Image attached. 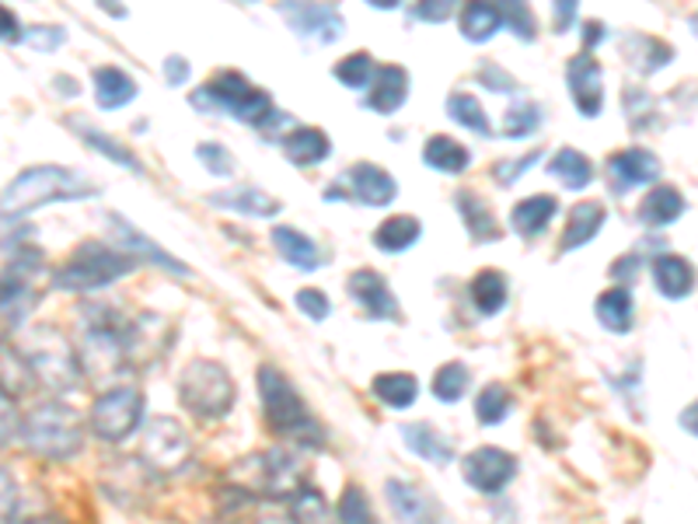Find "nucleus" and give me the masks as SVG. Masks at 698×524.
<instances>
[{
	"instance_id": "nucleus-4",
	"label": "nucleus",
	"mask_w": 698,
	"mask_h": 524,
	"mask_svg": "<svg viewBox=\"0 0 698 524\" xmlns=\"http://www.w3.org/2000/svg\"><path fill=\"white\" fill-rule=\"evenodd\" d=\"M22 437L32 455L67 461L85 448V423L64 402H43L22 419Z\"/></svg>"
},
{
	"instance_id": "nucleus-41",
	"label": "nucleus",
	"mask_w": 698,
	"mask_h": 524,
	"mask_svg": "<svg viewBox=\"0 0 698 524\" xmlns=\"http://www.w3.org/2000/svg\"><path fill=\"white\" fill-rule=\"evenodd\" d=\"M510 406H513V395L506 385H486L482 395L476 399V416L482 427H497V423L506 419Z\"/></svg>"
},
{
	"instance_id": "nucleus-64",
	"label": "nucleus",
	"mask_w": 698,
	"mask_h": 524,
	"mask_svg": "<svg viewBox=\"0 0 698 524\" xmlns=\"http://www.w3.org/2000/svg\"><path fill=\"white\" fill-rule=\"evenodd\" d=\"M255 524H291V521H280V517H265V521H255Z\"/></svg>"
},
{
	"instance_id": "nucleus-28",
	"label": "nucleus",
	"mask_w": 698,
	"mask_h": 524,
	"mask_svg": "<svg viewBox=\"0 0 698 524\" xmlns=\"http://www.w3.org/2000/svg\"><path fill=\"white\" fill-rule=\"evenodd\" d=\"M681 214H685V196L674 186H656L640 204V220L646 228H667Z\"/></svg>"
},
{
	"instance_id": "nucleus-5",
	"label": "nucleus",
	"mask_w": 698,
	"mask_h": 524,
	"mask_svg": "<svg viewBox=\"0 0 698 524\" xmlns=\"http://www.w3.org/2000/svg\"><path fill=\"white\" fill-rule=\"evenodd\" d=\"M85 315V342H80V371H91L98 378H109L122 368V360L130 357V326L127 318H119L112 308H80Z\"/></svg>"
},
{
	"instance_id": "nucleus-61",
	"label": "nucleus",
	"mask_w": 698,
	"mask_h": 524,
	"mask_svg": "<svg viewBox=\"0 0 698 524\" xmlns=\"http://www.w3.org/2000/svg\"><path fill=\"white\" fill-rule=\"evenodd\" d=\"M604 35H608V29H604L601 22H587V25H584V46H587L584 53H590L598 43H604Z\"/></svg>"
},
{
	"instance_id": "nucleus-55",
	"label": "nucleus",
	"mask_w": 698,
	"mask_h": 524,
	"mask_svg": "<svg viewBox=\"0 0 698 524\" xmlns=\"http://www.w3.org/2000/svg\"><path fill=\"white\" fill-rule=\"evenodd\" d=\"M14 503H18V487L8 469H0V524H8L14 517Z\"/></svg>"
},
{
	"instance_id": "nucleus-34",
	"label": "nucleus",
	"mask_w": 698,
	"mask_h": 524,
	"mask_svg": "<svg viewBox=\"0 0 698 524\" xmlns=\"http://www.w3.org/2000/svg\"><path fill=\"white\" fill-rule=\"evenodd\" d=\"M548 175H556L566 189L580 193V189H587L593 183V165H590L587 154L572 151V148H563V151H556V157L548 161Z\"/></svg>"
},
{
	"instance_id": "nucleus-37",
	"label": "nucleus",
	"mask_w": 698,
	"mask_h": 524,
	"mask_svg": "<svg viewBox=\"0 0 698 524\" xmlns=\"http://www.w3.org/2000/svg\"><path fill=\"white\" fill-rule=\"evenodd\" d=\"M374 395L384 402V406H392V410H408L416 402L419 395V381L413 374H378L374 378Z\"/></svg>"
},
{
	"instance_id": "nucleus-35",
	"label": "nucleus",
	"mask_w": 698,
	"mask_h": 524,
	"mask_svg": "<svg viewBox=\"0 0 698 524\" xmlns=\"http://www.w3.org/2000/svg\"><path fill=\"white\" fill-rule=\"evenodd\" d=\"M455 207L465 220L468 234L476 241H497L500 238V228H497V217L489 214V207L482 204V199L476 193H458L455 196Z\"/></svg>"
},
{
	"instance_id": "nucleus-48",
	"label": "nucleus",
	"mask_w": 698,
	"mask_h": 524,
	"mask_svg": "<svg viewBox=\"0 0 698 524\" xmlns=\"http://www.w3.org/2000/svg\"><path fill=\"white\" fill-rule=\"evenodd\" d=\"M500 8V18H503V25L513 29V35H521V39H535V14H531L527 4H497Z\"/></svg>"
},
{
	"instance_id": "nucleus-31",
	"label": "nucleus",
	"mask_w": 698,
	"mask_h": 524,
	"mask_svg": "<svg viewBox=\"0 0 698 524\" xmlns=\"http://www.w3.org/2000/svg\"><path fill=\"white\" fill-rule=\"evenodd\" d=\"M402 440L408 445V451H416L423 461H434V466H447L455 451H450L447 440L429 427V423H405L402 427Z\"/></svg>"
},
{
	"instance_id": "nucleus-20",
	"label": "nucleus",
	"mask_w": 698,
	"mask_h": 524,
	"mask_svg": "<svg viewBox=\"0 0 698 524\" xmlns=\"http://www.w3.org/2000/svg\"><path fill=\"white\" fill-rule=\"evenodd\" d=\"M210 207H220V210H235V214H244V217H276L283 210L280 199H273L270 193H262L255 186H235V189H220V193H210L207 196Z\"/></svg>"
},
{
	"instance_id": "nucleus-19",
	"label": "nucleus",
	"mask_w": 698,
	"mask_h": 524,
	"mask_svg": "<svg viewBox=\"0 0 698 524\" xmlns=\"http://www.w3.org/2000/svg\"><path fill=\"white\" fill-rule=\"evenodd\" d=\"M408 98V74L395 64L378 67L371 77V95H367V109L378 116H395Z\"/></svg>"
},
{
	"instance_id": "nucleus-12",
	"label": "nucleus",
	"mask_w": 698,
	"mask_h": 524,
	"mask_svg": "<svg viewBox=\"0 0 698 524\" xmlns=\"http://www.w3.org/2000/svg\"><path fill=\"white\" fill-rule=\"evenodd\" d=\"M328 199H360L363 207H388L399 196V183L388 175L381 165H371V161H360V165L346 168V175L339 183H332L325 189Z\"/></svg>"
},
{
	"instance_id": "nucleus-15",
	"label": "nucleus",
	"mask_w": 698,
	"mask_h": 524,
	"mask_svg": "<svg viewBox=\"0 0 698 524\" xmlns=\"http://www.w3.org/2000/svg\"><path fill=\"white\" fill-rule=\"evenodd\" d=\"M346 291L371 318H384V321L399 318V301H395L392 287H388V280L378 270H357L353 276L346 280Z\"/></svg>"
},
{
	"instance_id": "nucleus-6",
	"label": "nucleus",
	"mask_w": 698,
	"mask_h": 524,
	"mask_svg": "<svg viewBox=\"0 0 698 524\" xmlns=\"http://www.w3.org/2000/svg\"><path fill=\"white\" fill-rule=\"evenodd\" d=\"M193 106L210 109V112H228L249 127H265L273 116V98L238 70H223L214 80H207V85L193 95Z\"/></svg>"
},
{
	"instance_id": "nucleus-43",
	"label": "nucleus",
	"mask_w": 698,
	"mask_h": 524,
	"mask_svg": "<svg viewBox=\"0 0 698 524\" xmlns=\"http://www.w3.org/2000/svg\"><path fill=\"white\" fill-rule=\"evenodd\" d=\"M339 524H378L374 511H371V500L360 487H346L339 496V507H336Z\"/></svg>"
},
{
	"instance_id": "nucleus-45",
	"label": "nucleus",
	"mask_w": 698,
	"mask_h": 524,
	"mask_svg": "<svg viewBox=\"0 0 698 524\" xmlns=\"http://www.w3.org/2000/svg\"><path fill=\"white\" fill-rule=\"evenodd\" d=\"M468 385H471V374L465 364H444L434 378V395L450 406V402H458L468 392Z\"/></svg>"
},
{
	"instance_id": "nucleus-58",
	"label": "nucleus",
	"mask_w": 698,
	"mask_h": 524,
	"mask_svg": "<svg viewBox=\"0 0 698 524\" xmlns=\"http://www.w3.org/2000/svg\"><path fill=\"white\" fill-rule=\"evenodd\" d=\"M479 77H482V80H492V91H517V88H521L517 80H513L510 74H503L500 67H492V64H489V67H482V70H479Z\"/></svg>"
},
{
	"instance_id": "nucleus-25",
	"label": "nucleus",
	"mask_w": 698,
	"mask_h": 524,
	"mask_svg": "<svg viewBox=\"0 0 698 524\" xmlns=\"http://www.w3.org/2000/svg\"><path fill=\"white\" fill-rule=\"evenodd\" d=\"M653 284L664 297L681 301L695 287V273L681 255H656L653 259Z\"/></svg>"
},
{
	"instance_id": "nucleus-16",
	"label": "nucleus",
	"mask_w": 698,
	"mask_h": 524,
	"mask_svg": "<svg viewBox=\"0 0 698 524\" xmlns=\"http://www.w3.org/2000/svg\"><path fill=\"white\" fill-rule=\"evenodd\" d=\"M384 493H388V503H392V511L399 514V521H405V524H440V503L426 490L413 487V482L388 479Z\"/></svg>"
},
{
	"instance_id": "nucleus-27",
	"label": "nucleus",
	"mask_w": 698,
	"mask_h": 524,
	"mask_svg": "<svg viewBox=\"0 0 698 524\" xmlns=\"http://www.w3.org/2000/svg\"><path fill=\"white\" fill-rule=\"evenodd\" d=\"M112 225H116V234L122 238V245H127V255H137V252H148V259L151 262H157V266H164V270H172V273H178V276H189V270L182 266V262H175L168 252H164L161 245H154V241L143 234V231H137L127 217H119V214H112L109 217Z\"/></svg>"
},
{
	"instance_id": "nucleus-8",
	"label": "nucleus",
	"mask_w": 698,
	"mask_h": 524,
	"mask_svg": "<svg viewBox=\"0 0 698 524\" xmlns=\"http://www.w3.org/2000/svg\"><path fill=\"white\" fill-rule=\"evenodd\" d=\"M238 389L217 360H193L178 378V402L196 419H223L231 413Z\"/></svg>"
},
{
	"instance_id": "nucleus-49",
	"label": "nucleus",
	"mask_w": 698,
	"mask_h": 524,
	"mask_svg": "<svg viewBox=\"0 0 698 524\" xmlns=\"http://www.w3.org/2000/svg\"><path fill=\"white\" fill-rule=\"evenodd\" d=\"M29 284L22 280V273H4L0 276V312L18 308V301H29Z\"/></svg>"
},
{
	"instance_id": "nucleus-60",
	"label": "nucleus",
	"mask_w": 698,
	"mask_h": 524,
	"mask_svg": "<svg viewBox=\"0 0 698 524\" xmlns=\"http://www.w3.org/2000/svg\"><path fill=\"white\" fill-rule=\"evenodd\" d=\"M572 18H577V4H569V0H559V4H556V32L559 35L572 25Z\"/></svg>"
},
{
	"instance_id": "nucleus-2",
	"label": "nucleus",
	"mask_w": 698,
	"mask_h": 524,
	"mask_svg": "<svg viewBox=\"0 0 698 524\" xmlns=\"http://www.w3.org/2000/svg\"><path fill=\"white\" fill-rule=\"evenodd\" d=\"M231 487L244 496H270V500H291L304 482V461L297 451L270 448L241 458L238 466L228 469Z\"/></svg>"
},
{
	"instance_id": "nucleus-39",
	"label": "nucleus",
	"mask_w": 698,
	"mask_h": 524,
	"mask_svg": "<svg viewBox=\"0 0 698 524\" xmlns=\"http://www.w3.org/2000/svg\"><path fill=\"white\" fill-rule=\"evenodd\" d=\"M291 524H336L332 507L315 487H301L291 496Z\"/></svg>"
},
{
	"instance_id": "nucleus-32",
	"label": "nucleus",
	"mask_w": 698,
	"mask_h": 524,
	"mask_svg": "<svg viewBox=\"0 0 698 524\" xmlns=\"http://www.w3.org/2000/svg\"><path fill=\"white\" fill-rule=\"evenodd\" d=\"M598 321L608 332H629L635 326V301L625 287H611L598 297Z\"/></svg>"
},
{
	"instance_id": "nucleus-14",
	"label": "nucleus",
	"mask_w": 698,
	"mask_h": 524,
	"mask_svg": "<svg viewBox=\"0 0 698 524\" xmlns=\"http://www.w3.org/2000/svg\"><path fill=\"white\" fill-rule=\"evenodd\" d=\"M566 85L572 106L580 109V116L593 119L604 109V70L590 53H577L566 64Z\"/></svg>"
},
{
	"instance_id": "nucleus-36",
	"label": "nucleus",
	"mask_w": 698,
	"mask_h": 524,
	"mask_svg": "<svg viewBox=\"0 0 698 524\" xmlns=\"http://www.w3.org/2000/svg\"><path fill=\"white\" fill-rule=\"evenodd\" d=\"M503 29V18L497 4H468L461 8V35L468 43H489Z\"/></svg>"
},
{
	"instance_id": "nucleus-57",
	"label": "nucleus",
	"mask_w": 698,
	"mask_h": 524,
	"mask_svg": "<svg viewBox=\"0 0 698 524\" xmlns=\"http://www.w3.org/2000/svg\"><path fill=\"white\" fill-rule=\"evenodd\" d=\"M164 74H168V85L172 88H182L189 80V64H186V56H168L164 59Z\"/></svg>"
},
{
	"instance_id": "nucleus-54",
	"label": "nucleus",
	"mask_w": 698,
	"mask_h": 524,
	"mask_svg": "<svg viewBox=\"0 0 698 524\" xmlns=\"http://www.w3.org/2000/svg\"><path fill=\"white\" fill-rule=\"evenodd\" d=\"M538 157H542V151H531V154H524L521 161H500V165H497V183H500V186H513V183H517V178L524 175V168L535 165Z\"/></svg>"
},
{
	"instance_id": "nucleus-24",
	"label": "nucleus",
	"mask_w": 698,
	"mask_h": 524,
	"mask_svg": "<svg viewBox=\"0 0 698 524\" xmlns=\"http://www.w3.org/2000/svg\"><path fill=\"white\" fill-rule=\"evenodd\" d=\"M91 80L98 109H122L137 98V80L119 67H95Z\"/></svg>"
},
{
	"instance_id": "nucleus-9",
	"label": "nucleus",
	"mask_w": 698,
	"mask_h": 524,
	"mask_svg": "<svg viewBox=\"0 0 698 524\" xmlns=\"http://www.w3.org/2000/svg\"><path fill=\"white\" fill-rule=\"evenodd\" d=\"M143 466L157 476H175L182 466H189L193 458V440L182 430V423L172 416H154L143 430V448H140Z\"/></svg>"
},
{
	"instance_id": "nucleus-22",
	"label": "nucleus",
	"mask_w": 698,
	"mask_h": 524,
	"mask_svg": "<svg viewBox=\"0 0 698 524\" xmlns=\"http://www.w3.org/2000/svg\"><path fill=\"white\" fill-rule=\"evenodd\" d=\"M556 214H559V199L556 196H548V193L527 196V199H521V204L510 210V228L517 234H524V238H535V234H542L552 225V217H556Z\"/></svg>"
},
{
	"instance_id": "nucleus-29",
	"label": "nucleus",
	"mask_w": 698,
	"mask_h": 524,
	"mask_svg": "<svg viewBox=\"0 0 698 524\" xmlns=\"http://www.w3.org/2000/svg\"><path fill=\"white\" fill-rule=\"evenodd\" d=\"M423 161L440 175H461L471 165V151L450 137H429L423 148Z\"/></svg>"
},
{
	"instance_id": "nucleus-56",
	"label": "nucleus",
	"mask_w": 698,
	"mask_h": 524,
	"mask_svg": "<svg viewBox=\"0 0 698 524\" xmlns=\"http://www.w3.org/2000/svg\"><path fill=\"white\" fill-rule=\"evenodd\" d=\"M22 39H25V29L18 22V14L0 4V43H22Z\"/></svg>"
},
{
	"instance_id": "nucleus-38",
	"label": "nucleus",
	"mask_w": 698,
	"mask_h": 524,
	"mask_svg": "<svg viewBox=\"0 0 698 524\" xmlns=\"http://www.w3.org/2000/svg\"><path fill=\"white\" fill-rule=\"evenodd\" d=\"M447 116L455 119L458 127L471 130V133H479V137H492L489 116H486V109L479 106V98H476V95H468V91H455V95H447Z\"/></svg>"
},
{
	"instance_id": "nucleus-51",
	"label": "nucleus",
	"mask_w": 698,
	"mask_h": 524,
	"mask_svg": "<svg viewBox=\"0 0 698 524\" xmlns=\"http://www.w3.org/2000/svg\"><path fill=\"white\" fill-rule=\"evenodd\" d=\"M297 308L307 315V318H315V321H325L328 315H332V301H328L321 291H297Z\"/></svg>"
},
{
	"instance_id": "nucleus-3",
	"label": "nucleus",
	"mask_w": 698,
	"mask_h": 524,
	"mask_svg": "<svg viewBox=\"0 0 698 524\" xmlns=\"http://www.w3.org/2000/svg\"><path fill=\"white\" fill-rule=\"evenodd\" d=\"M259 395H262V413H265V419H270V427L276 434L291 437L294 445H301V448H318L325 440L315 416L307 413L301 392L273 364L259 368Z\"/></svg>"
},
{
	"instance_id": "nucleus-17",
	"label": "nucleus",
	"mask_w": 698,
	"mask_h": 524,
	"mask_svg": "<svg viewBox=\"0 0 698 524\" xmlns=\"http://www.w3.org/2000/svg\"><path fill=\"white\" fill-rule=\"evenodd\" d=\"M608 175L619 189H640V186L656 183V175H661V161L643 148H629V151H619V154L608 157Z\"/></svg>"
},
{
	"instance_id": "nucleus-52",
	"label": "nucleus",
	"mask_w": 698,
	"mask_h": 524,
	"mask_svg": "<svg viewBox=\"0 0 698 524\" xmlns=\"http://www.w3.org/2000/svg\"><path fill=\"white\" fill-rule=\"evenodd\" d=\"M64 29H56V25H35V29H29L25 32V39L22 43H29L32 50H43V53H50V50H56V46H64Z\"/></svg>"
},
{
	"instance_id": "nucleus-44",
	"label": "nucleus",
	"mask_w": 698,
	"mask_h": 524,
	"mask_svg": "<svg viewBox=\"0 0 698 524\" xmlns=\"http://www.w3.org/2000/svg\"><path fill=\"white\" fill-rule=\"evenodd\" d=\"M542 106H535V102H521V106H513L510 112H506V119H503V137H510V140H524V137H531L538 127H542Z\"/></svg>"
},
{
	"instance_id": "nucleus-13",
	"label": "nucleus",
	"mask_w": 698,
	"mask_h": 524,
	"mask_svg": "<svg viewBox=\"0 0 698 524\" xmlns=\"http://www.w3.org/2000/svg\"><path fill=\"white\" fill-rule=\"evenodd\" d=\"M461 476L471 490L479 493H500L517 476V458L503 448H476L461 458Z\"/></svg>"
},
{
	"instance_id": "nucleus-42",
	"label": "nucleus",
	"mask_w": 698,
	"mask_h": 524,
	"mask_svg": "<svg viewBox=\"0 0 698 524\" xmlns=\"http://www.w3.org/2000/svg\"><path fill=\"white\" fill-rule=\"evenodd\" d=\"M374 56L371 53H353V56H346L336 64V77L342 80L346 88H353V91H363V88H371V77H374Z\"/></svg>"
},
{
	"instance_id": "nucleus-59",
	"label": "nucleus",
	"mask_w": 698,
	"mask_h": 524,
	"mask_svg": "<svg viewBox=\"0 0 698 524\" xmlns=\"http://www.w3.org/2000/svg\"><path fill=\"white\" fill-rule=\"evenodd\" d=\"M416 14L423 22H447V18L455 14V4H450V0H440V4H419Z\"/></svg>"
},
{
	"instance_id": "nucleus-47",
	"label": "nucleus",
	"mask_w": 698,
	"mask_h": 524,
	"mask_svg": "<svg viewBox=\"0 0 698 524\" xmlns=\"http://www.w3.org/2000/svg\"><path fill=\"white\" fill-rule=\"evenodd\" d=\"M632 46H635V50H646V56L635 59V67H640L643 74H653V70L667 67V64H670V56H674V50H670V46L656 43V39H646V35L632 39Z\"/></svg>"
},
{
	"instance_id": "nucleus-30",
	"label": "nucleus",
	"mask_w": 698,
	"mask_h": 524,
	"mask_svg": "<svg viewBox=\"0 0 698 524\" xmlns=\"http://www.w3.org/2000/svg\"><path fill=\"white\" fill-rule=\"evenodd\" d=\"M468 297H471V305H476L479 315H497V312H503L506 297H510L506 276H503L500 270H482V273L468 284Z\"/></svg>"
},
{
	"instance_id": "nucleus-23",
	"label": "nucleus",
	"mask_w": 698,
	"mask_h": 524,
	"mask_svg": "<svg viewBox=\"0 0 698 524\" xmlns=\"http://www.w3.org/2000/svg\"><path fill=\"white\" fill-rule=\"evenodd\" d=\"M273 245L283 255V262H291L294 270L315 273L318 266H325V252L297 228H273Z\"/></svg>"
},
{
	"instance_id": "nucleus-40",
	"label": "nucleus",
	"mask_w": 698,
	"mask_h": 524,
	"mask_svg": "<svg viewBox=\"0 0 698 524\" xmlns=\"http://www.w3.org/2000/svg\"><path fill=\"white\" fill-rule=\"evenodd\" d=\"M32 385V368L29 360L18 353L11 342H0V392L22 395Z\"/></svg>"
},
{
	"instance_id": "nucleus-63",
	"label": "nucleus",
	"mask_w": 698,
	"mask_h": 524,
	"mask_svg": "<svg viewBox=\"0 0 698 524\" xmlns=\"http://www.w3.org/2000/svg\"><path fill=\"white\" fill-rule=\"evenodd\" d=\"M685 427H688V430L695 434V406H688V423H685Z\"/></svg>"
},
{
	"instance_id": "nucleus-46",
	"label": "nucleus",
	"mask_w": 698,
	"mask_h": 524,
	"mask_svg": "<svg viewBox=\"0 0 698 524\" xmlns=\"http://www.w3.org/2000/svg\"><path fill=\"white\" fill-rule=\"evenodd\" d=\"M77 133H80V137H85V140H88V144L95 148V151H101V154H109L112 161H119V165H127L130 172H137V175L143 172V165H140V161L133 157V151H127V148H119V144H116V140H112L109 133H98V130H91V127H85V123H80V127H77Z\"/></svg>"
},
{
	"instance_id": "nucleus-21",
	"label": "nucleus",
	"mask_w": 698,
	"mask_h": 524,
	"mask_svg": "<svg viewBox=\"0 0 698 524\" xmlns=\"http://www.w3.org/2000/svg\"><path fill=\"white\" fill-rule=\"evenodd\" d=\"M283 154H286V161H294V165L312 168L332 154V140H328V133L318 127H301L283 137Z\"/></svg>"
},
{
	"instance_id": "nucleus-1",
	"label": "nucleus",
	"mask_w": 698,
	"mask_h": 524,
	"mask_svg": "<svg viewBox=\"0 0 698 524\" xmlns=\"http://www.w3.org/2000/svg\"><path fill=\"white\" fill-rule=\"evenodd\" d=\"M91 196H98V186L77 168L35 165V168H25L0 193V217H25L39 207L74 204V199H91Z\"/></svg>"
},
{
	"instance_id": "nucleus-7",
	"label": "nucleus",
	"mask_w": 698,
	"mask_h": 524,
	"mask_svg": "<svg viewBox=\"0 0 698 524\" xmlns=\"http://www.w3.org/2000/svg\"><path fill=\"white\" fill-rule=\"evenodd\" d=\"M133 270H137V262L127 252L106 249V245H98V241H85V245H77V252L53 273V287L70 291V294L101 291Z\"/></svg>"
},
{
	"instance_id": "nucleus-10",
	"label": "nucleus",
	"mask_w": 698,
	"mask_h": 524,
	"mask_svg": "<svg viewBox=\"0 0 698 524\" xmlns=\"http://www.w3.org/2000/svg\"><path fill=\"white\" fill-rule=\"evenodd\" d=\"M39 342H35V350H32V357H25L29 360V368H32V374L43 381L46 389H53V392H70V389H77L80 385V360L74 357V350L67 347V339L59 336L56 329H43L35 336Z\"/></svg>"
},
{
	"instance_id": "nucleus-62",
	"label": "nucleus",
	"mask_w": 698,
	"mask_h": 524,
	"mask_svg": "<svg viewBox=\"0 0 698 524\" xmlns=\"http://www.w3.org/2000/svg\"><path fill=\"white\" fill-rule=\"evenodd\" d=\"M29 524H67L64 517H56V514H46V517H32Z\"/></svg>"
},
{
	"instance_id": "nucleus-53",
	"label": "nucleus",
	"mask_w": 698,
	"mask_h": 524,
	"mask_svg": "<svg viewBox=\"0 0 698 524\" xmlns=\"http://www.w3.org/2000/svg\"><path fill=\"white\" fill-rule=\"evenodd\" d=\"M18 430H22V416H18L14 399L8 392H0V448H4Z\"/></svg>"
},
{
	"instance_id": "nucleus-11",
	"label": "nucleus",
	"mask_w": 698,
	"mask_h": 524,
	"mask_svg": "<svg viewBox=\"0 0 698 524\" xmlns=\"http://www.w3.org/2000/svg\"><path fill=\"white\" fill-rule=\"evenodd\" d=\"M143 419V395L137 389H112L95 399L91 406V434L106 445L127 440Z\"/></svg>"
},
{
	"instance_id": "nucleus-50",
	"label": "nucleus",
	"mask_w": 698,
	"mask_h": 524,
	"mask_svg": "<svg viewBox=\"0 0 698 524\" xmlns=\"http://www.w3.org/2000/svg\"><path fill=\"white\" fill-rule=\"evenodd\" d=\"M196 157L207 165L214 175H231L235 172V157L228 148H220V144H199L196 148Z\"/></svg>"
},
{
	"instance_id": "nucleus-33",
	"label": "nucleus",
	"mask_w": 698,
	"mask_h": 524,
	"mask_svg": "<svg viewBox=\"0 0 698 524\" xmlns=\"http://www.w3.org/2000/svg\"><path fill=\"white\" fill-rule=\"evenodd\" d=\"M419 234H423L419 220L399 214V217H388L384 225L374 231V245H378L381 252H388V255H399V252H405V249H413L416 241H419Z\"/></svg>"
},
{
	"instance_id": "nucleus-26",
	"label": "nucleus",
	"mask_w": 698,
	"mask_h": 524,
	"mask_svg": "<svg viewBox=\"0 0 698 524\" xmlns=\"http://www.w3.org/2000/svg\"><path fill=\"white\" fill-rule=\"evenodd\" d=\"M604 220H608V210H604V204H577L572 207V214H569V225H566V234H563V252H569V249H580V245H587L590 238H598V231L604 228Z\"/></svg>"
},
{
	"instance_id": "nucleus-18",
	"label": "nucleus",
	"mask_w": 698,
	"mask_h": 524,
	"mask_svg": "<svg viewBox=\"0 0 698 524\" xmlns=\"http://www.w3.org/2000/svg\"><path fill=\"white\" fill-rule=\"evenodd\" d=\"M283 14L291 18V25L307 35V39H318V43H336L342 35V14L332 4H283Z\"/></svg>"
}]
</instances>
